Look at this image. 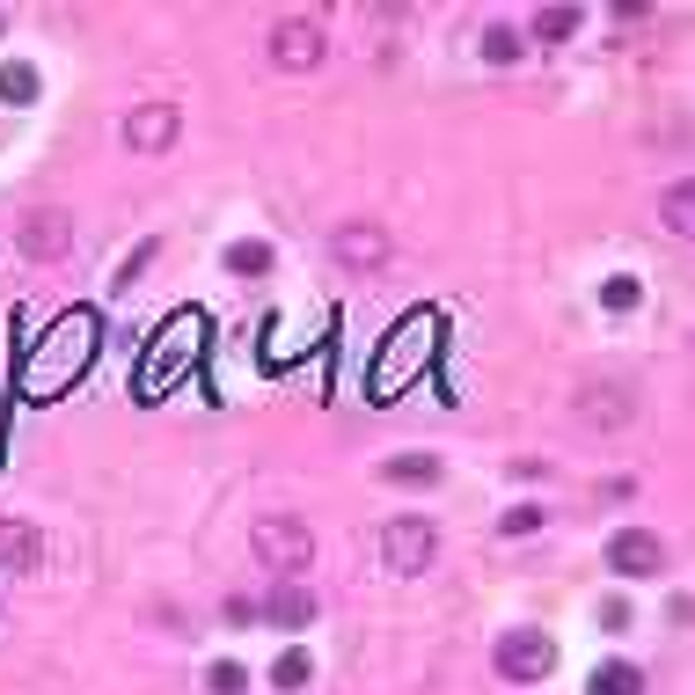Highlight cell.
I'll list each match as a JSON object with an SVG mask.
<instances>
[{
	"instance_id": "10",
	"label": "cell",
	"mask_w": 695,
	"mask_h": 695,
	"mask_svg": "<svg viewBox=\"0 0 695 695\" xmlns=\"http://www.w3.org/2000/svg\"><path fill=\"white\" fill-rule=\"evenodd\" d=\"M37 564H45V534L30 528V520H0V572L30 578Z\"/></svg>"
},
{
	"instance_id": "18",
	"label": "cell",
	"mask_w": 695,
	"mask_h": 695,
	"mask_svg": "<svg viewBox=\"0 0 695 695\" xmlns=\"http://www.w3.org/2000/svg\"><path fill=\"white\" fill-rule=\"evenodd\" d=\"M381 476L388 483H439V461L432 455H396V461H381Z\"/></svg>"
},
{
	"instance_id": "23",
	"label": "cell",
	"mask_w": 695,
	"mask_h": 695,
	"mask_svg": "<svg viewBox=\"0 0 695 695\" xmlns=\"http://www.w3.org/2000/svg\"><path fill=\"white\" fill-rule=\"evenodd\" d=\"M534 528H542V505H513L498 520V534H534Z\"/></svg>"
},
{
	"instance_id": "16",
	"label": "cell",
	"mask_w": 695,
	"mask_h": 695,
	"mask_svg": "<svg viewBox=\"0 0 695 695\" xmlns=\"http://www.w3.org/2000/svg\"><path fill=\"white\" fill-rule=\"evenodd\" d=\"M308 681H315V659H308V651H301V645H286V651H279V659H271V688H308Z\"/></svg>"
},
{
	"instance_id": "19",
	"label": "cell",
	"mask_w": 695,
	"mask_h": 695,
	"mask_svg": "<svg viewBox=\"0 0 695 695\" xmlns=\"http://www.w3.org/2000/svg\"><path fill=\"white\" fill-rule=\"evenodd\" d=\"M205 688L213 695H249V667H242V659H213V667H205Z\"/></svg>"
},
{
	"instance_id": "21",
	"label": "cell",
	"mask_w": 695,
	"mask_h": 695,
	"mask_svg": "<svg viewBox=\"0 0 695 695\" xmlns=\"http://www.w3.org/2000/svg\"><path fill=\"white\" fill-rule=\"evenodd\" d=\"M637 301H645V286H637V279H629V271H615V279H600V308L629 315V308H637Z\"/></svg>"
},
{
	"instance_id": "22",
	"label": "cell",
	"mask_w": 695,
	"mask_h": 695,
	"mask_svg": "<svg viewBox=\"0 0 695 695\" xmlns=\"http://www.w3.org/2000/svg\"><path fill=\"white\" fill-rule=\"evenodd\" d=\"M483 59H491V67H513V59H520V30H483Z\"/></svg>"
},
{
	"instance_id": "24",
	"label": "cell",
	"mask_w": 695,
	"mask_h": 695,
	"mask_svg": "<svg viewBox=\"0 0 695 695\" xmlns=\"http://www.w3.org/2000/svg\"><path fill=\"white\" fill-rule=\"evenodd\" d=\"M667 227H673V235H688V184H673V191H667Z\"/></svg>"
},
{
	"instance_id": "9",
	"label": "cell",
	"mask_w": 695,
	"mask_h": 695,
	"mask_svg": "<svg viewBox=\"0 0 695 695\" xmlns=\"http://www.w3.org/2000/svg\"><path fill=\"white\" fill-rule=\"evenodd\" d=\"M257 623H279V629H308L315 623V593L301 578H279L271 600H257Z\"/></svg>"
},
{
	"instance_id": "8",
	"label": "cell",
	"mask_w": 695,
	"mask_h": 695,
	"mask_svg": "<svg viewBox=\"0 0 695 695\" xmlns=\"http://www.w3.org/2000/svg\"><path fill=\"white\" fill-rule=\"evenodd\" d=\"M271 59H279L286 73L322 67V23H315V15H286V23L271 30Z\"/></svg>"
},
{
	"instance_id": "2",
	"label": "cell",
	"mask_w": 695,
	"mask_h": 695,
	"mask_svg": "<svg viewBox=\"0 0 695 695\" xmlns=\"http://www.w3.org/2000/svg\"><path fill=\"white\" fill-rule=\"evenodd\" d=\"M432 344H439V315H403V322H396V337H388V352L374 360V381H366V396H374V403H396V396H403V388L425 374Z\"/></svg>"
},
{
	"instance_id": "3",
	"label": "cell",
	"mask_w": 695,
	"mask_h": 695,
	"mask_svg": "<svg viewBox=\"0 0 695 695\" xmlns=\"http://www.w3.org/2000/svg\"><path fill=\"white\" fill-rule=\"evenodd\" d=\"M198 337H205V322H198V315H168V322H162V337H154L162 352L140 366V396H146V403H154V396H168V388L184 381V366L198 360Z\"/></svg>"
},
{
	"instance_id": "6",
	"label": "cell",
	"mask_w": 695,
	"mask_h": 695,
	"mask_svg": "<svg viewBox=\"0 0 695 695\" xmlns=\"http://www.w3.org/2000/svg\"><path fill=\"white\" fill-rule=\"evenodd\" d=\"M498 673L505 681H550L556 673V645L542 629H505L498 637Z\"/></svg>"
},
{
	"instance_id": "4",
	"label": "cell",
	"mask_w": 695,
	"mask_h": 695,
	"mask_svg": "<svg viewBox=\"0 0 695 695\" xmlns=\"http://www.w3.org/2000/svg\"><path fill=\"white\" fill-rule=\"evenodd\" d=\"M249 550H257V564L279 578H301L315 556V534L301 528V520H286V513H271V520H257V534H249Z\"/></svg>"
},
{
	"instance_id": "15",
	"label": "cell",
	"mask_w": 695,
	"mask_h": 695,
	"mask_svg": "<svg viewBox=\"0 0 695 695\" xmlns=\"http://www.w3.org/2000/svg\"><path fill=\"white\" fill-rule=\"evenodd\" d=\"M381 257H388V242L374 227H344L337 235V264H381Z\"/></svg>"
},
{
	"instance_id": "26",
	"label": "cell",
	"mask_w": 695,
	"mask_h": 695,
	"mask_svg": "<svg viewBox=\"0 0 695 695\" xmlns=\"http://www.w3.org/2000/svg\"><path fill=\"white\" fill-rule=\"evenodd\" d=\"M227 623L249 629V623H257V600H242V593H235V600H227Z\"/></svg>"
},
{
	"instance_id": "7",
	"label": "cell",
	"mask_w": 695,
	"mask_h": 695,
	"mask_svg": "<svg viewBox=\"0 0 695 695\" xmlns=\"http://www.w3.org/2000/svg\"><path fill=\"white\" fill-rule=\"evenodd\" d=\"M659 564H667V542L651 528H615L608 534V572L615 578H651Z\"/></svg>"
},
{
	"instance_id": "13",
	"label": "cell",
	"mask_w": 695,
	"mask_h": 695,
	"mask_svg": "<svg viewBox=\"0 0 695 695\" xmlns=\"http://www.w3.org/2000/svg\"><path fill=\"white\" fill-rule=\"evenodd\" d=\"M586 695H645V667H629V659H600Z\"/></svg>"
},
{
	"instance_id": "1",
	"label": "cell",
	"mask_w": 695,
	"mask_h": 695,
	"mask_svg": "<svg viewBox=\"0 0 695 695\" xmlns=\"http://www.w3.org/2000/svg\"><path fill=\"white\" fill-rule=\"evenodd\" d=\"M89 360H96V315H89V308H67V315L45 330V344H37V352H23L15 388H23L30 403H51V396H67V388L89 374Z\"/></svg>"
},
{
	"instance_id": "14",
	"label": "cell",
	"mask_w": 695,
	"mask_h": 695,
	"mask_svg": "<svg viewBox=\"0 0 695 695\" xmlns=\"http://www.w3.org/2000/svg\"><path fill=\"white\" fill-rule=\"evenodd\" d=\"M37 89H45V81H37V67H30V59H0V103H8V110H30V103H37Z\"/></svg>"
},
{
	"instance_id": "12",
	"label": "cell",
	"mask_w": 695,
	"mask_h": 695,
	"mask_svg": "<svg viewBox=\"0 0 695 695\" xmlns=\"http://www.w3.org/2000/svg\"><path fill=\"white\" fill-rule=\"evenodd\" d=\"M67 242H73L67 213H30V220H23V249L37 257V264H51V257H67Z\"/></svg>"
},
{
	"instance_id": "5",
	"label": "cell",
	"mask_w": 695,
	"mask_h": 695,
	"mask_svg": "<svg viewBox=\"0 0 695 695\" xmlns=\"http://www.w3.org/2000/svg\"><path fill=\"white\" fill-rule=\"evenodd\" d=\"M432 550H439V534H432V520H388L381 528V564L396 578H417L432 564Z\"/></svg>"
},
{
	"instance_id": "17",
	"label": "cell",
	"mask_w": 695,
	"mask_h": 695,
	"mask_svg": "<svg viewBox=\"0 0 695 695\" xmlns=\"http://www.w3.org/2000/svg\"><path fill=\"white\" fill-rule=\"evenodd\" d=\"M578 23H586L578 8H542V15H534V45H564Z\"/></svg>"
},
{
	"instance_id": "20",
	"label": "cell",
	"mask_w": 695,
	"mask_h": 695,
	"mask_svg": "<svg viewBox=\"0 0 695 695\" xmlns=\"http://www.w3.org/2000/svg\"><path fill=\"white\" fill-rule=\"evenodd\" d=\"M227 271H242V279H264V271H271V242H235V249H227Z\"/></svg>"
},
{
	"instance_id": "25",
	"label": "cell",
	"mask_w": 695,
	"mask_h": 695,
	"mask_svg": "<svg viewBox=\"0 0 695 695\" xmlns=\"http://www.w3.org/2000/svg\"><path fill=\"white\" fill-rule=\"evenodd\" d=\"M600 629H629V600H623V593L600 600Z\"/></svg>"
},
{
	"instance_id": "11",
	"label": "cell",
	"mask_w": 695,
	"mask_h": 695,
	"mask_svg": "<svg viewBox=\"0 0 695 695\" xmlns=\"http://www.w3.org/2000/svg\"><path fill=\"white\" fill-rule=\"evenodd\" d=\"M176 110H162V103H146V110H132V118H125V146H140V154H162L168 140H176Z\"/></svg>"
}]
</instances>
